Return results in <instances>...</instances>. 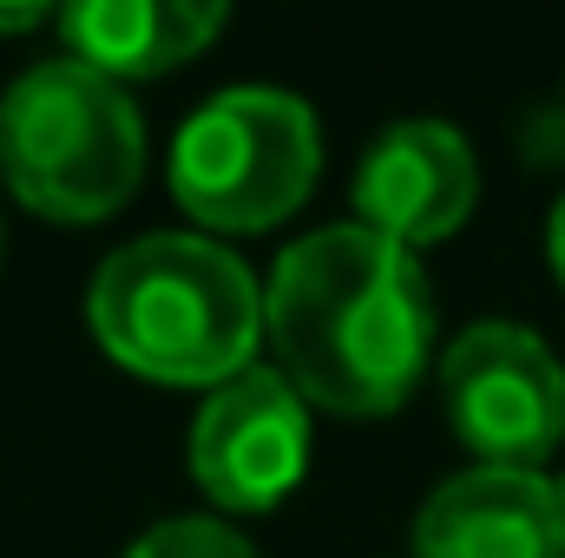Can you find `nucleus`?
Wrapping results in <instances>:
<instances>
[{"label":"nucleus","instance_id":"1","mask_svg":"<svg viewBox=\"0 0 565 558\" xmlns=\"http://www.w3.org/2000/svg\"><path fill=\"white\" fill-rule=\"evenodd\" d=\"M282 382L329 415H395L434 355V289L415 250L369 224L289 244L264 289Z\"/></svg>","mask_w":565,"mask_h":558},{"label":"nucleus","instance_id":"2","mask_svg":"<svg viewBox=\"0 0 565 558\" xmlns=\"http://www.w3.org/2000/svg\"><path fill=\"white\" fill-rule=\"evenodd\" d=\"M99 348L164 388H224L264 335V289L211 237L158 230L113 250L86 296Z\"/></svg>","mask_w":565,"mask_h":558},{"label":"nucleus","instance_id":"3","mask_svg":"<svg viewBox=\"0 0 565 558\" xmlns=\"http://www.w3.org/2000/svg\"><path fill=\"white\" fill-rule=\"evenodd\" d=\"M0 171L26 211L99 224L139 191V106L119 93V79L79 60L26 66L0 99Z\"/></svg>","mask_w":565,"mask_h":558},{"label":"nucleus","instance_id":"4","mask_svg":"<svg viewBox=\"0 0 565 558\" xmlns=\"http://www.w3.org/2000/svg\"><path fill=\"white\" fill-rule=\"evenodd\" d=\"M322 171L316 112L277 86H231L184 119L171 144V197L204 230H270Z\"/></svg>","mask_w":565,"mask_h":558},{"label":"nucleus","instance_id":"5","mask_svg":"<svg viewBox=\"0 0 565 558\" xmlns=\"http://www.w3.org/2000/svg\"><path fill=\"white\" fill-rule=\"evenodd\" d=\"M440 395L454 433L480 453V466H526L565 440V368L520 322H473L440 355Z\"/></svg>","mask_w":565,"mask_h":558},{"label":"nucleus","instance_id":"6","mask_svg":"<svg viewBox=\"0 0 565 558\" xmlns=\"http://www.w3.org/2000/svg\"><path fill=\"white\" fill-rule=\"evenodd\" d=\"M309 466V401L277 368L224 382L191 427V480L224 513H270Z\"/></svg>","mask_w":565,"mask_h":558},{"label":"nucleus","instance_id":"7","mask_svg":"<svg viewBox=\"0 0 565 558\" xmlns=\"http://www.w3.org/2000/svg\"><path fill=\"white\" fill-rule=\"evenodd\" d=\"M480 197V164L473 144L440 119H402L369 144L355 171V211L369 230H382L402 250L440 244L467 224Z\"/></svg>","mask_w":565,"mask_h":558},{"label":"nucleus","instance_id":"8","mask_svg":"<svg viewBox=\"0 0 565 558\" xmlns=\"http://www.w3.org/2000/svg\"><path fill=\"white\" fill-rule=\"evenodd\" d=\"M415 558H565V513L546 473L467 466L415 519Z\"/></svg>","mask_w":565,"mask_h":558},{"label":"nucleus","instance_id":"9","mask_svg":"<svg viewBox=\"0 0 565 558\" xmlns=\"http://www.w3.org/2000/svg\"><path fill=\"white\" fill-rule=\"evenodd\" d=\"M224 26L211 0H79L60 13V33L79 66L106 79H151L204 53Z\"/></svg>","mask_w":565,"mask_h":558},{"label":"nucleus","instance_id":"10","mask_svg":"<svg viewBox=\"0 0 565 558\" xmlns=\"http://www.w3.org/2000/svg\"><path fill=\"white\" fill-rule=\"evenodd\" d=\"M126 558H257V546L224 519H164Z\"/></svg>","mask_w":565,"mask_h":558},{"label":"nucleus","instance_id":"11","mask_svg":"<svg viewBox=\"0 0 565 558\" xmlns=\"http://www.w3.org/2000/svg\"><path fill=\"white\" fill-rule=\"evenodd\" d=\"M546 257H553V277L565 282V191L553 204V224H546Z\"/></svg>","mask_w":565,"mask_h":558},{"label":"nucleus","instance_id":"12","mask_svg":"<svg viewBox=\"0 0 565 558\" xmlns=\"http://www.w3.org/2000/svg\"><path fill=\"white\" fill-rule=\"evenodd\" d=\"M53 13L46 7H0V33H33V26H46Z\"/></svg>","mask_w":565,"mask_h":558},{"label":"nucleus","instance_id":"13","mask_svg":"<svg viewBox=\"0 0 565 558\" xmlns=\"http://www.w3.org/2000/svg\"><path fill=\"white\" fill-rule=\"evenodd\" d=\"M553 493H559V513H565V480H553Z\"/></svg>","mask_w":565,"mask_h":558}]
</instances>
